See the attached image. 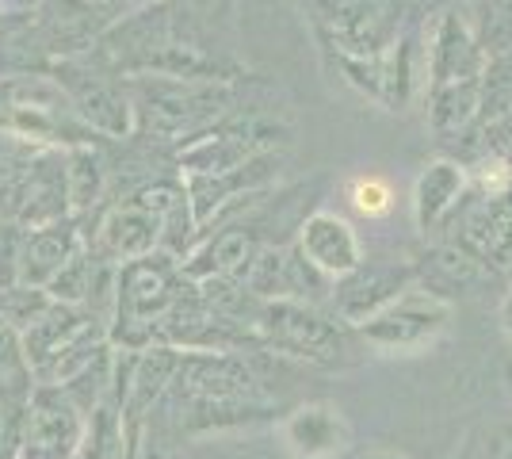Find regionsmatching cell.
Here are the masks:
<instances>
[{
    "mask_svg": "<svg viewBox=\"0 0 512 459\" xmlns=\"http://www.w3.org/2000/svg\"><path fill=\"white\" fill-rule=\"evenodd\" d=\"M134 131L153 146H180L237 111L234 81H180V77H127Z\"/></svg>",
    "mask_w": 512,
    "mask_h": 459,
    "instance_id": "1",
    "label": "cell"
},
{
    "mask_svg": "<svg viewBox=\"0 0 512 459\" xmlns=\"http://www.w3.org/2000/svg\"><path fill=\"white\" fill-rule=\"evenodd\" d=\"M321 46L337 58H383L406 35L409 0H306Z\"/></svg>",
    "mask_w": 512,
    "mask_h": 459,
    "instance_id": "2",
    "label": "cell"
},
{
    "mask_svg": "<svg viewBox=\"0 0 512 459\" xmlns=\"http://www.w3.org/2000/svg\"><path fill=\"white\" fill-rule=\"evenodd\" d=\"M58 88L69 96L77 119L107 142H127L134 131V111H130L127 81L107 73L104 66L88 58H65L54 66Z\"/></svg>",
    "mask_w": 512,
    "mask_h": 459,
    "instance_id": "3",
    "label": "cell"
},
{
    "mask_svg": "<svg viewBox=\"0 0 512 459\" xmlns=\"http://www.w3.org/2000/svg\"><path fill=\"white\" fill-rule=\"evenodd\" d=\"M253 326L260 329V341L310 360H337L344 349V333L337 322H329L314 306L287 303V299L260 306Z\"/></svg>",
    "mask_w": 512,
    "mask_h": 459,
    "instance_id": "4",
    "label": "cell"
},
{
    "mask_svg": "<svg viewBox=\"0 0 512 459\" xmlns=\"http://www.w3.org/2000/svg\"><path fill=\"white\" fill-rule=\"evenodd\" d=\"M413 280V264L402 261H360L356 272H348L333 287V306L344 322H367L379 310L402 299L406 284Z\"/></svg>",
    "mask_w": 512,
    "mask_h": 459,
    "instance_id": "5",
    "label": "cell"
},
{
    "mask_svg": "<svg viewBox=\"0 0 512 459\" xmlns=\"http://www.w3.org/2000/svg\"><path fill=\"white\" fill-rule=\"evenodd\" d=\"M176 257L153 249L138 261H127L119 272V310L127 322H153L176 303Z\"/></svg>",
    "mask_w": 512,
    "mask_h": 459,
    "instance_id": "6",
    "label": "cell"
},
{
    "mask_svg": "<svg viewBox=\"0 0 512 459\" xmlns=\"http://www.w3.org/2000/svg\"><path fill=\"white\" fill-rule=\"evenodd\" d=\"M448 322V306L432 295H406L363 322V337L379 349H421Z\"/></svg>",
    "mask_w": 512,
    "mask_h": 459,
    "instance_id": "7",
    "label": "cell"
},
{
    "mask_svg": "<svg viewBox=\"0 0 512 459\" xmlns=\"http://www.w3.org/2000/svg\"><path fill=\"white\" fill-rule=\"evenodd\" d=\"M486 69V54L478 50L470 27L463 23V16L448 8L436 16L432 27V39H428V88H444V85H467L478 81Z\"/></svg>",
    "mask_w": 512,
    "mask_h": 459,
    "instance_id": "8",
    "label": "cell"
},
{
    "mask_svg": "<svg viewBox=\"0 0 512 459\" xmlns=\"http://www.w3.org/2000/svg\"><path fill=\"white\" fill-rule=\"evenodd\" d=\"M299 253L329 280H341L348 272H356L363 261L352 222L333 215V211H314L299 222Z\"/></svg>",
    "mask_w": 512,
    "mask_h": 459,
    "instance_id": "9",
    "label": "cell"
},
{
    "mask_svg": "<svg viewBox=\"0 0 512 459\" xmlns=\"http://www.w3.org/2000/svg\"><path fill=\"white\" fill-rule=\"evenodd\" d=\"M96 245L111 261H138L161 245V226L138 199H119L111 203L96 230Z\"/></svg>",
    "mask_w": 512,
    "mask_h": 459,
    "instance_id": "10",
    "label": "cell"
},
{
    "mask_svg": "<svg viewBox=\"0 0 512 459\" xmlns=\"http://www.w3.org/2000/svg\"><path fill=\"white\" fill-rule=\"evenodd\" d=\"M467 196V169L455 157L428 161L413 184V219L417 230H440Z\"/></svg>",
    "mask_w": 512,
    "mask_h": 459,
    "instance_id": "11",
    "label": "cell"
},
{
    "mask_svg": "<svg viewBox=\"0 0 512 459\" xmlns=\"http://www.w3.org/2000/svg\"><path fill=\"white\" fill-rule=\"evenodd\" d=\"M413 280H421L425 295L432 299H448V295H467L486 284L490 264L470 257L459 245H440V249H428L425 257L413 264Z\"/></svg>",
    "mask_w": 512,
    "mask_h": 459,
    "instance_id": "12",
    "label": "cell"
},
{
    "mask_svg": "<svg viewBox=\"0 0 512 459\" xmlns=\"http://www.w3.org/2000/svg\"><path fill=\"white\" fill-rule=\"evenodd\" d=\"M73 253H77L73 219L50 222V226L31 230V238L23 241L20 249V280L23 284H50Z\"/></svg>",
    "mask_w": 512,
    "mask_h": 459,
    "instance_id": "13",
    "label": "cell"
},
{
    "mask_svg": "<svg viewBox=\"0 0 512 459\" xmlns=\"http://www.w3.org/2000/svg\"><path fill=\"white\" fill-rule=\"evenodd\" d=\"M65 199L73 215L96 211L107 199V157L100 146H69L65 153Z\"/></svg>",
    "mask_w": 512,
    "mask_h": 459,
    "instance_id": "14",
    "label": "cell"
},
{
    "mask_svg": "<svg viewBox=\"0 0 512 459\" xmlns=\"http://www.w3.org/2000/svg\"><path fill=\"white\" fill-rule=\"evenodd\" d=\"M428 123L440 142H459L478 123V81L428 88Z\"/></svg>",
    "mask_w": 512,
    "mask_h": 459,
    "instance_id": "15",
    "label": "cell"
},
{
    "mask_svg": "<svg viewBox=\"0 0 512 459\" xmlns=\"http://www.w3.org/2000/svg\"><path fill=\"white\" fill-rule=\"evenodd\" d=\"M180 383L195 394H207V398H230V394H245L249 391V372L230 360V356H188L184 364H180Z\"/></svg>",
    "mask_w": 512,
    "mask_h": 459,
    "instance_id": "16",
    "label": "cell"
},
{
    "mask_svg": "<svg viewBox=\"0 0 512 459\" xmlns=\"http://www.w3.org/2000/svg\"><path fill=\"white\" fill-rule=\"evenodd\" d=\"M486 58L512 50V0H459L455 8Z\"/></svg>",
    "mask_w": 512,
    "mask_h": 459,
    "instance_id": "17",
    "label": "cell"
},
{
    "mask_svg": "<svg viewBox=\"0 0 512 459\" xmlns=\"http://www.w3.org/2000/svg\"><path fill=\"white\" fill-rule=\"evenodd\" d=\"M509 111H512V50L509 54H497V58H486V69L478 77V123L470 131L490 127V123H497Z\"/></svg>",
    "mask_w": 512,
    "mask_h": 459,
    "instance_id": "18",
    "label": "cell"
},
{
    "mask_svg": "<svg viewBox=\"0 0 512 459\" xmlns=\"http://www.w3.org/2000/svg\"><path fill=\"white\" fill-rule=\"evenodd\" d=\"M291 437L299 440V448H306V452H325V448H333L337 437H341V421H337L333 410H325V406L299 410V417L291 421Z\"/></svg>",
    "mask_w": 512,
    "mask_h": 459,
    "instance_id": "19",
    "label": "cell"
},
{
    "mask_svg": "<svg viewBox=\"0 0 512 459\" xmlns=\"http://www.w3.org/2000/svg\"><path fill=\"white\" fill-rule=\"evenodd\" d=\"M348 199H352V207H356L360 215L379 219V215L390 211L394 192H390V184H386L383 176H356V180L348 184Z\"/></svg>",
    "mask_w": 512,
    "mask_h": 459,
    "instance_id": "20",
    "label": "cell"
},
{
    "mask_svg": "<svg viewBox=\"0 0 512 459\" xmlns=\"http://www.w3.org/2000/svg\"><path fill=\"white\" fill-rule=\"evenodd\" d=\"M88 272H92V261L77 249V253L62 264V272L50 280V291H54L58 299H81V295L88 291V280H85Z\"/></svg>",
    "mask_w": 512,
    "mask_h": 459,
    "instance_id": "21",
    "label": "cell"
},
{
    "mask_svg": "<svg viewBox=\"0 0 512 459\" xmlns=\"http://www.w3.org/2000/svg\"><path fill=\"white\" fill-rule=\"evenodd\" d=\"M92 4H100V8H111L115 16H119V12L127 16V12H134V8H142L146 0H92Z\"/></svg>",
    "mask_w": 512,
    "mask_h": 459,
    "instance_id": "22",
    "label": "cell"
},
{
    "mask_svg": "<svg viewBox=\"0 0 512 459\" xmlns=\"http://www.w3.org/2000/svg\"><path fill=\"white\" fill-rule=\"evenodd\" d=\"M505 326H509V333H512V295H509V303H505Z\"/></svg>",
    "mask_w": 512,
    "mask_h": 459,
    "instance_id": "23",
    "label": "cell"
}]
</instances>
